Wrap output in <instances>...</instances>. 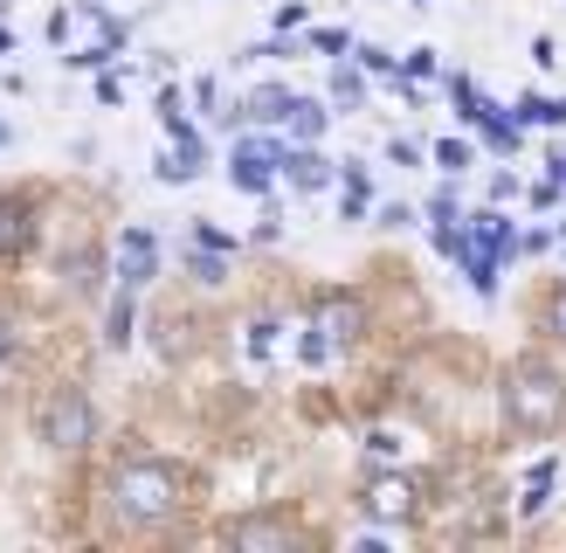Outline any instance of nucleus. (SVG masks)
I'll use <instances>...</instances> for the list:
<instances>
[{"label":"nucleus","instance_id":"dca6fc26","mask_svg":"<svg viewBox=\"0 0 566 553\" xmlns=\"http://www.w3.org/2000/svg\"><path fill=\"white\" fill-rule=\"evenodd\" d=\"M553 478H559V457H539V463L525 470V505H518L525 519H539V512L553 505Z\"/></svg>","mask_w":566,"mask_h":553},{"label":"nucleus","instance_id":"393cba45","mask_svg":"<svg viewBox=\"0 0 566 553\" xmlns=\"http://www.w3.org/2000/svg\"><path fill=\"white\" fill-rule=\"evenodd\" d=\"M421 76H436V49H408V83H421Z\"/></svg>","mask_w":566,"mask_h":553},{"label":"nucleus","instance_id":"20e7f679","mask_svg":"<svg viewBox=\"0 0 566 553\" xmlns=\"http://www.w3.org/2000/svg\"><path fill=\"white\" fill-rule=\"evenodd\" d=\"M504 249H518V229H512L497 208H484V215L463 221V242H457V257H449V263H463V276H470L476 298H497V263H504Z\"/></svg>","mask_w":566,"mask_h":553},{"label":"nucleus","instance_id":"412c9836","mask_svg":"<svg viewBox=\"0 0 566 553\" xmlns=\"http://www.w3.org/2000/svg\"><path fill=\"white\" fill-rule=\"evenodd\" d=\"M359 70H374V76H394V55L380 42H359Z\"/></svg>","mask_w":566,"mask_h":553},{"label":"nucleus","instance_id":"c9c22d12","mask_svg":"<svg viewBox=\"0 0 566 553\" xmlns=\"http://www.w3.org/2000/svg\"><path fill=\"white\" fill-rule=\"evenodd\" d=\"M8 138H14V125H8V118H0V146H8Z\"/></svg>","mask_w":566,"mask_h":553},{"label":"nucleus","instance_id":"cd10ccee","mask_svg":"<svg viewBox=\"0 0 566 553\" xmlns=\"http://www.w3.org/2000/svg\"><path fill=\"white\" fill-rule=\"evenodd\" d=\"M408 221H415L408 201H387V208H380V229H408Z\"/></svg>","mask_w":566,"mask_h":553},{"label":"nucleus","instance_id":"bb28decb","mask_svg":"<svg viewBox=\"0 0 566 553\" xmlns=\"http://www.w3.org/2000/svg\"><path fill=\"white\" fill-rule=\"evenodd\" d=\"M118 97H125V76L104 70V76H97V104H118Z\"/></svg>","mask_w":566,"mask_h":553},{"label":"nucleus","instance_id":"f257e3e1","mask_svg":"<svg viewBox=\"0 0 566 553\" xmlns=\"http://www.w3.org/2000/svg\"><path fill=\"white\" fill-rule=\"evenodd\" d=\"M104 512L118 533H159L187 512V470L174 457H118L104 478Z\"/></svg>","mask_w":566,"mask_h":553},{"label":"nucleus","instance_id":"f03ea898","mask_svg":"<svg viewBox=\"0 0 566 553\" xmlns=\"http://www.w3.org/2000/svg\"><path fill=\"white\" fill-rule=\"evenodd\" d=\"M504 422L518 436H553L566 422V380L546 359H518V367L504 374Z\"/></svg>","mask_w":566,"mask_h":553},{"label":"nucleus","instance_id":"f8f14e48","mask_svg":"<svg viewBox=\"0 0 566 553\" xmlns=\"http://www.w3.org/2000/svg\"><path fill=\"white\" fill-rule=\"evenodd\" d=\"M332 125V111L318 97H291V111H283V132H291V146H318Z\"/></svg>","mask_w":566,"mask_h":553},{"label":"nucleus","instance_id":"1a4fd4ad","mask_svg":"<svg viewBox=\"0 0 566 553\" xmlns=\"http://www.w3.org/2000/svg\"><path fill=\"white\" fill-rule=\"evenodd\" d=\"M359 512L374 519V525H408L415 519V484L408 478H374L359 491Z\"/></svg>","mask_w":566,"mask_h":553},{"label":"nucleus","instance_id":"423d86ee","mask_svg":"<svg viewBox=\"0 0 566 553\" xmlns=\"http://www.w3.org/2000/svg\"><path fill=\"white\" fill-rule=\"evenodd\" d=\"M276 159H283V138H235V153H229V187L270 194V187H276Z\"/></svg>","mask_w":566,"mask_h":553},{"label":"nucleus","instance_id":"0eeeda50","mask_svg":"<svg viewBox=\"0 0 566 553\" xmlns=\"http://www.w3.org/2000/svg\"><path fill=\"white\" fill-rule=\"evenodd\" d=\"M221 540H229V546H256V553H291L304 533H297L283 512H249V519H229V525H221Z\"/></svg>","mask_w":566,"mask_h":553},{"label":"nucleus","instance_id":"7ed1b4c3","mask_svg":"<svg viewBox=\"0 0 566 553\" xmlns=\"http://www.w3.org/2000/svg\"><path fill=\"white\" fill-rule=\"evenodd\" d=\"M35 436L49 442V450H63V457L91 450V442H97V401H91V387H83V380H55L42 415H35Z\"/></svg>","mask_w":566,"mask_h":553},{"label":"nucleus","instance_id":"9d476101","mask_svg":"<svg viewBox=\"0 0 566 553\" xmlns=\"http://www.w3.org/2000/svg\"><path fill=\"white\" fill-rule=\"evenodd\" d=\"M35 215H42L35 194H0V263H14L35 242Z\"/></svg>","mask_w":566,"mask_h":553},{"label":"nucleus","instance_id":"4468645a","mask_svg":"<svg viewBox=\"0 0 566 553\" xmlns=\"http://www.w3.org/2000/svg\"><path fill=\"white\" fill-rule=\"evenodd\" d=\"M132 298H138V291H125V284H118V298H111V319H104V346H111V353H125L132 332H138V304H132Z\"/></svg>","mask_w":566,"mask_h":553},{"label":"nucleus","instance_id":"c756f323","mask_svg":"<svg viewBox=\"0 0 566 553\" xmlns=\"http://www.w3.org/2000/svg\"><path fill=\"white\" fill-rule=\"evenodd\" d=\"M201 249H235V236H229V229H214V221H201Z\"/></svg>","mask_w":566,"mask_h":553},{"label":"nucleus","instance_id":"473e14b6","mask_svg":"<svg viewBox=\"0 0 566 553\" xmlns=\"http://www.w3.org/2000/svg\"><path fill=\"white\" fill-rule=\"evenodd\" d=\"M387 159H394V166H421V153L408 146V138H394V146H387Z\"/></svg>","mask_w":566,"mask_h":553},{"label":"nucleus","instance_id":"ddd939ff","mask_svg":"<svg viewBox=\"0 0 566 553\" xmlns=\"http://www.w3.org/2000/svg\"><path fill=\"white\" fill-rule=\"evenodd\" d=\"M366 208H374V180H366V166H338V215H346V221H359Z\"/></svg>","mask_w":566,"mask_h":553},{"label":"nucleus","instance_id":"aec40b11","mask_svg":"<svg viewBox=\"0 0 566 553\" xmlns=\"http://www.w3.org/2000/svg\"><path fill=\"white\" fill-rule=\"evenodd\" d=\"M70 35H76V8H55V14H49V42L70 49Z\"/></svg>","mask_w":566,"mask_h":553},{"label":"nucleus","instance_id":"f3484780","mask_svg":"<svg viewBox=\"0 0 566 553\" xmlns=\"http://www.w3.org/2000/svg\"><path fill=\"white\" fill-rule=\"evenodd\" d=\"M325 104H338V111H359V104H366V76H359V70H332V83H325Z\"/></svg>","mask_w":566,"mask_h":553},{"label":"nucleus","instance_id":"6e6552de","mask_svg":"<svg viewBox=\"0 0 566 553\" xmlns=\"http://www.w3.org/2000/svg\"><path fill=\"white\" fill-rule=\"evenodd\" d=\"M159 276V236L153 229H125L118 236V284L125 291H146Z\"/></svg>","mask_w":566,"mask_h":553},{"label":"nucleus","instance_id":"2eb2a0df","mask_svg":"<svg viewBox=\"0 0 566 553\" xmlns=\"http://www.w3.org/2000/svg\"><path fill=\"white\" fill-rule=\"evenodd\" d=\"M63 291H70V298H97V291H104V263L91 257V249L63 257Z\"/></svg>","mask_w":566,"mask_h":553},{"label":"nucleus","instance_id":"7c9ffc66","mask_svg":"<svg viewBox=\"0 0 566 553\" xmlns=\"http://www.w3.org/2000/svg\"><path fill=\"white\" fill-rule=\"evenodd\" d=\"M546 180H553V187H566V146H553V153H546Z\"/></svg>","mask_w":566,"mask_h":553},{"label":"nucleus","instance_id":"a878e982","mask_svg":"<svg viewBox=\"0 0 566 553\" xmlns=\"http://www.w3.org/2000/svg\"><path fill=\"white\" fill-rule=\"evenodd\" d=\"M311 49H325V55H338V49H346V28H311Z\"/></svg>","mask_w":566,"mask_h":553},{"label":"nucleus","instance_id":"6ab92c4d","mask_svg":"<svg viewBox=\"0 0 566 553\" xmlns=\"http://www.w3.org/2000/svg\"><path fill=\"white\" fill-rule=\"evenodd\" d=\"M470 159H476V146H470V138H442V146H436V166H442V174H463Z\"/></svg>","mask_w":566,"mask_h":553},{"label":"nucleus","instance_id":"f704fd0d","mask_svg":"<svg viewBox=\"0 0 566 553\" xmlns=\"http://www.w3.org/2000/svg\"><path fill=\"white\" fill-rule=\"evenodd\" d=\"M0 55H14V28L8 21H0Z\"/></svg>","mask_w":566,"mask_h":553},{"label":"nucleus","instance_id":"2f4dec72","mask_svg":"<svg viewBox=\"0 0 566 553\" xmlns=\"http://www.w3.org/2000/svg\"><path fill=\"white\" fill-rule=\"evenodd\" d=\"M276 28H304V0H283V8H276Z\"/></svg>","mask_w":566,"mask_h":553},{"label":"nucleus","instance_id":"5701e85b","mask_svg":"<svg viewBox=\"0 0 566 553\" xmlns=\"http://www.w3.org/2000/svg\"><path fill=\"white\" fill-rule=\"evenodd\" d=\"M193 263V276H201V284H221V276H229V270H221V257H214V249H201V257H187Z\"/></svg>","mask_w":566,"mask_h":553},{"label":"nucleus","instance_id":"c85d7f7f","mask_svg":"<svg viewBox=\"0 0 566 553\" xmlns=\"http://www.w3.org/2000/svg\"><path fill=\"white\" fill-rule=\"evenodd\" d=\"M193 104L214 111V104H221V83H214V76H201V83H193Z\"/></svg>","mask_w":566,"mask_h":553},{"label":"nucleus","instance_id":"4be33fe9","mask_svg":"<svg viewBox=\"0 0 566 553\" xmlns=\"http://www.w3.org/2000/svg\"><path fill=\"white\" fill-rule=\"evenodd\" d=\"M429 221H457V187H436L429 194Z\"/></svg>","mask_w":566,"mask_h":553},{"label":"nucleus","instance_id":"72a5a7b5","mask_svg":"<svg viewBox=\"0 0 566 553\" xmlns=\"http://www.w3.org/2000/svg\"><path fill=\"white\" fill-rule=\"evenodd\" d=\"M546 319H553V332H559V340H566V291L553 298V312H546Z\"/></svg>","mask_w":566,"mask_h":553},{"label":"nucleus","instance_id":"39448f33","mask_svg":"<svg viewBox=\"0 0 566 553\" xmlns=\"http://www.w3.org/2000/svg\"><path fill=\"white\" fill-rule=\"evenodd\" d=\"M366 332V304L359 298H346V291H325L318 298V312H311V325H304V367H325L332 353H346L353 340Z\"/></svg>","mask_w":566,"mask_h":553},{"label":"nucleus","instance_id":"9b49d317","mask_svg":"<svg viewBox=\"0 0 566 553\" xmlns=\"http://www.w3.org/2000/svg\"><path fill=\"white\" fill-rule=\"evenodd\" d=\"M276 180H291L297 194H325V187L338 180V166H332L318 146H283V159H276Z\"/></svg>","mask_w":566,"mask_h":553},{"label":"nucleus","instance_id":"a211bd4d","mask_svg":"<svg viewBox=\"0 0 566 553\" xmlns=\"http://www.w3.org/2000/svg\"><path fill=\"white\" fill-rule=\"evenodd\" d=\"M283 111H291V91H276V83H270V91H256V97L242 104V118H256V125H283Z\"/></svg>","mask_w":566,"mask_h":553},{"label":"nucleus","instance_id":"b1692460","mask_svg":"<svg viewBox=\"0 0 566 553\" xmlns=\"http://www.w3.org/2000/svg\"><path fill=\"white\" fill-rule=\"evenodd\" d=\"M8 359H14V312L0 304V374H8Z\"/></svg>","mask_w":566,"mask_h":553}]
</instances>
